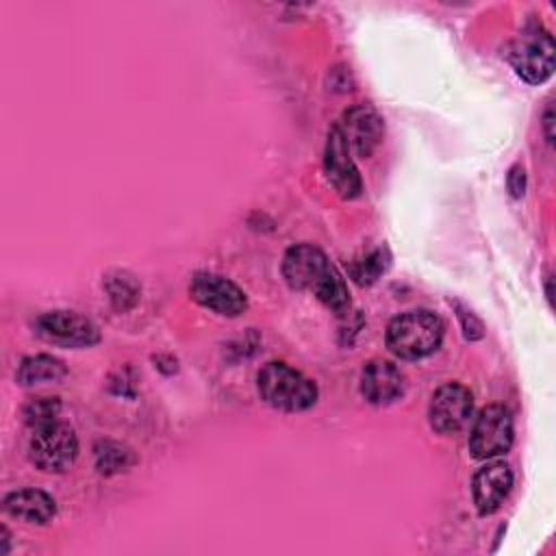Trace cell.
<instances>
[{
	"label": "cell",
	"instance_id": "obj_1",
	"mask_svg": "<svg viewBox=\"0 0 556 556\" xmlns=\"http://www.w3.org/2000/svg\"><path fill=\"white\" fill-rule=\"evenodd\" d=\"M443 341V321L426 311H406L391 319L387 328V348L404 361H417L432 354Z\"/></svg>",
	"mask_w": 556,
	"mask_h": 556
},
{
	"label": "cell",
	"instance_id": "obj_2",
	"mask_svg": "<svg viewBox=\"0 0 556 556\" xmlns=\"http://www.w3.org/2000/svg\"><path fill=\"white\" fill-rule=\"evenodd\" d=\"M256 384H258L261 397L278 410L298 413V410L311 408L317 402L315 382L302 371L280 361L267 363L258 371Z\"/></svg>",
	"mask_w": 556,
	"mask_h": 556
},
{
	"label": "cell",
	"instance_id": "obj_3",
	"mask_svg": "<svg viewBox=\"0 0 556 556\" xmlns=\"http://www.w3.org/2000/svg\"><path fill=\"white\" fill-rule=\"evenodd\" d=\"M554 39L547 30L526 28L519 33L510 48H508V61L519 78H523L530 85L545 83L554 72Z\"/></svg>",
	"mask_w": 556,
	"mask_h": 556
},
{
	"label": "cell",
	"instance_id": "obj_4",
	"mask_svg": "<svg viewBox=\"0 0 556 556\" xmlns=\"http://www.w3.org/2000/svg\"><path fill=\"white\" fill-rule=\"evenodd\" d=\"M28 456L37 469L61 473L70 469L78 456V439L74 430L63 421L41 426L30 437Z\"/></svg>",
	"mask_w": 556,
	"mask_h": 556
},
{
	"label": "cell",
	"instance_id": "obj_5",
	"mask_svg": "<svg viewBox=\"0 0 556 556\" xmlns=\"http://www.w3.org/2000/svg\"><path fill=\"white\" fill-rule=\"evenodd\" d=\"M513 445V417L500 404L484 406L469 432V452L473 458L489 460L506 454Z\"/></svg>",
	"mask_w": 556,
	"mask_h": 556
},
{
	"label": "cell",
	"instance_id": "obj_6",
	"mask_svg": "<svg viewBox=\"0 0 556 556\" xmlns=\"http://www.w3.org/2000/svg\"><path fill=\"white\" fill-rule=\"evenodd\" d=\"M35 330L43 341L61 348H87L100 339L98 326L74 311L43 313L37 317Z\"/></svg>",
	"mask_w": 556,
	"mask_h": 556
},
{
	"label": "cell",
	"instance_id": "obj_7",
	"mask_svg": "<svg viewBox=\"0 0 556 556\" xmlns=\"http://www.w3.org/2000/svg\"><path fill=\"white\" fill-rule=\"evenodd\" d=\"M189 295L200 306L224 317H237L248 308L245 293L232 280L219 274H195L189 282Z\"/></svg>",
	"mask_w": 556,
	"mask_h": 556
},
{
	"label": "cell",
	"instance_id": "obj_8",
	"mask_svg": "<svg viewBox=\"0 0 556 556\" xmlns=\"http://www.w3.org/2000/svg\"><path fill=\"white\" fill-rule=\"evenodd\" d=\"M471 410L473 397L469 389L458 382H445L430 397L428 419L432 430H437L439 434H452L469 421Z\"/></svg>",
	"mask_w": 556,
	"mask_h": 556
},
{
	"label": "cell",
	"instance_id": "obj_9",
	"mask_svg": "<svg viewBox=\"0 0 556 556\" xmlns=\"http://www.w3.org/2000/svg\"><path fill=\"white\" fill-rule=\"evenodd\" d=\"M324 172H326L328 182L341 198L352 200L361 193V189H363L361 174L350 156L348 139L343 137V132L337 124H332L328 130V141H326V150H324Z\"/></svg>",
	"mask_w": 556,
	"mask_h": 556
},
{
	"label": "cell",
	"instance_id": "obj_10",
	"mask_svg": "<svg viewBox=\"0 0 556 556\" xmlns=\"http://www.w3.org/2000/svg\"><path fill=\"white\" fill-rule=\"evenodd\" d=\"M332 269L328 256L313 243L291 245L282 258V276L298 291H315Z\"/></svg>",
	"mask_w": 556,
	"mask_h": 556
},
{
	"label": "cell",
	"instance_id": "obj_11",
	"mask_svg": "<svg viewBox=\"0 0 556 556\" xmlns=\"http://www.w3.org/2000/svg\"><path fill=\"white\" fill-rule=\"evenodd\" d=\"M337 126L341 128L343 137L348 139L350 150H354L358 156H369L378 143L382 141L384 135V124L382 117L367 104H356L352 109H348L341 117V122H337Z\"/></svg>",
	"mask_w": 556,
	"mask_h": 556
},
{
	"label": "cell",
	"instance_id": "obj_12",
	"mask_svg": "<svg viewBox=\"0 0 556 556\" xmlns=\"http://www.w3.org/2000/svg\"><path fill=\"white\" fill-rule=\"evenodd\" d=\"M513 486V471L504 460H491L480 467L471 482V495L480 515H491Z\"/></svg>",
	"mask_w": 556,
	"mask_h": 556
},
{
	"label": "cell",
	"instance_id": "obj_13",
	"mask_svg": "<svg viewBox=\"0 0 556 556\" xmlns=\"http://www.w3.org/2000/svg\"><path fill=\"white\" fill-rule=\"evenodd\" d=\"M361 393L369 404H391L404 393V374L393 363L374 358L361 371Z\"/></svg>",
	"mask_w": 556,
	"mask_h": 556
},
{
	"label": "cell",
	"instance_id": "obj_14",
	"mask_svg": "<svg viewBox=\"0 0 556 556\" xmlns=\"http://www.w3.org/2000/svg\"><path fill=\"white\" fill-rule=\"evenodd\" d=\"M7 515L26 523H48L56 515L54 500L39 489H20L2 500Z\"/></svg>",
	"mask_w": 556,
	"mask_h": 556
},
{
	"label": "cell",
	"instance_id": "obj_15",
	"mask_svg": "<svg viewBox=\"0 0 556 556\" xmlns=\"http://www.w3.org/2000/svg\"><path fill=\"white\" fill-rule=\"evenodd\" d=\"M63 361L50 356V354H35L26 356L17 367V382L22 387H33L41 382H56L65 376Z\"/></svg>",
	"mask_w": 556,
	"mask_h": 556
},
{
	"label": "cell",
	"instance_id": "obj_16",
	"mask_svg": "<svg viewBox=\"0 0 556 556\" xmlns=\"http://www.w3.org/2000/svg\"><path fill=\"white\" fill-rule=\"evenodd\" d=\"M315 298L334 315H345L350 311V293H348V285L343 280V276L332 269L324 282L313 291Z\"/></svg>",
	"mask_w": 556,
	"mask_h": 556
},
{
	"label": "cell",
	"instance_id": "obj_17",
	"mask_svg": "<svg viewBox=\"0 0 556 556\" xmlns=\"http://www.w3.org/2000/svg\"><path fill=\"white\" fill-rule=\"evenodd\" d=\"M22 415H24L26 426H30L35 430L41 428V426L54 424V421H59V415H61V400L59 397H50V395L30 397L24 404Z\"/></svg>",
	"mask_w": 556,
	"mask_h": 556
},
{
	"label": "cell",
	"instance_id": "obj_18",
	"mask_svg": "<svg viewBox=\"0 0 556 556\" xmlns=\"http://www.w3.org/2000/svg\"><path fill=\"white\" fill-rule=\"evenodd\" d=\"M384 269H387V254H384V250H374V252L352 261L350 276L358 285H371Z\"/></svg>",
	"mask_w": 556,
	"mask_h": 556
},
{
	"label": "cell",
	"instance_id": "obj_19",
	"mask_svg": "<svg viewBox=\"0 0 556 556\" xmlns=\"http://www.w3.org/2000/svg\"><path fill=\"white\" fill-rule=\"evenodd\" d=\"M128 456H130L128 450H124L122 445L111 443V441H102V443L96 447V460H98V469H100L102 473L119 471L122 467H126Z\"/></svg>",
	"mask_w": 556,
	"mask_h": 556
},
{
	"label": "cell",
	"instance_id": "obj_20",
	"mask_svg": "<svg viewBox=\"0 0 556 556\" xmlns=\"http://www.w3.org/2000/svg\"><path fill=\"white\" fill-rule=\"evenodd\" d=\"M106 287H109V293H111V300L117 308H128L135 304L137 300V285L132 282L130 276L126 274H117V276H111L106 280Z\"/></svg>",
	"mask_w": 556,
	"mask_h": 556
},
{
	"label": "cell",
	"instance_id": "obj_21",
	"mask_svg": "<svg viewBox=\"0 0 556 556\" xmlns=\"http://www.w3.org/2000/svg\"><path fill=\"white\" fill-rule=\"evenodd\" d=\"M508 189L513 193V198H521L526 191V172L521 165L510 167L508 172Z\"/></svg>",
	"mask_w": 556,
	"mask_h": 556
},
{
	"label": "cell",
	"instance_id": "obj_22",
	"mask_svg": "<svg viewBox=\"0 0 556 556\" xmlns=\"http://www.w3.org/2000/svg\"><path fill=\"white\" fill-rule=\"evenodd\" d=\"M552 124H554V111L552 106L545 111V117H543V128H545V139L552 143L554 141V132H552Z\"/></svg>",
	"mask_w": 556,
	"mask_h": 556
}]
</instances>
